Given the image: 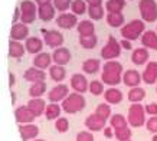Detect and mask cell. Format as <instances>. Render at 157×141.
Instances as JSON below:
<instances>
[{
  "label": "cell",
  "mask_w": 157,
  "mask_h": 141,
  "mask_svg": "<svg viewBox=\"0 0 157 141\" xmlns=\"http://www.w3.org/2000/svg\"><path fill=\"white\" fill-rule=\"evenodd\" d=\"M68 95H69V86L65 84H58L48 92V99L51 102H61Z\"/></svg>",
  "instance_id": "obj_9"
},
{
  "label": "cell",
  "mask_w": 157,
  "mask_h": 141,
  "mask_svg": "<svg viewBox=\"0 0 157 141\" xmlns=\"http://www.w3.org/2000/svg\"><path fill=\"white\" fill-rule=\"evenodd\" d=\"M151 141H157V134H154V135H153V138H151Z\"/></svg>",
  "instance_id": "obj_55"
},
{
  "label": "cell",
  "mask_w": 157,
  "mask_h": 141,
  "mask_svg": "<svg viewBox=\"0 0 157 141\" xmlns=\"http://www.w3.org/2000/svg\"><path fill=\"white\" fill-rule=\"evenodd\" d=\"M52 59H53V63L55 65H61V66H65L68 65L72 59V55H71V51L68 48H56L52 53Z\"/></svg>",
  "instance_id": "obj_12"
},
{
  "label": "cell",
  "mask_w": 157,
  "mask_h": 141,
  "mask_svg": "<svg viewBox=\"0 0 157 141\" xmlns=\"http://www.w3.org/2000/svg\"><path fill=\"white\" fill-rule=\"evenodd\" d=\"M143 82L147 85H154L157 82V62H147L146 69L141 74Z\"/></svg>",
  "instance_id": "obj_18"
},
{
  "label": "cell",
  "mask_w": 157,
  "mask_h": 141,
  "mask_svg": "<svg viewBox=\"0 0 157 141\" xmlns=\"http://www.w3.org/2000/svg\"><path fill=\"white\" fill-rule=\"evenodd\" d=\"M56 14V9L52 3H48V5H43V6H38V17L43 22H49L52 20Z\"/></svg>",
  "instance_id": "obj_23"
},
{
  "label": "cell",
  "mask_w": 157,
  "mask_h": 141,
  "mask_svg": "<svg viewBox=\"0 0 157 141\" xmlns=\"http://www.w3.org/2000/svg\"><path fill=\"white\" fill-rule=\"evenodd\" d=\"M32 141H46V140H42V138H38V140H32Z\"/></svg>",
  "instance_id": "obj_56"
},
{
  "label": "cell",
  "mask_w": 157,
  "mask_h": 141,
  "mask_svg": "<svg viewBox=\"0 0 157 141\" xmlns=\"http://www.w3.org/2000/svg\"><path fill=\"white\" fill-rule=\"evenodd\" d=\"M104 7L102 6H88V16L92 20H101L104 17Z\"/></svg>",
  "instance_id": "obj_41"
},
{
  "label": "cell",
  "mask_w": 157,
  "mask_h": 141,
  "mask_svg": "<svg viewBox=\"0 0 157 141\" xmlns=\"http://www.w3.org/2000/svg\"><path fill=\"white\" fill-rule=\"evenodd\" d=\"M71 12L76 16L84 14L86 12V2L85 0H74L71 5Z\"/></svg>",
  "instance_id": "obj_42"
},
{
  "label": "cell",
  "mask_w": 157,
  "mask_h": 141,
  "mask_svg": "<svg viewBox=\"0 0 157 141\" xmlns=\"http://www.w3.org/2000/svg\"><path fill=\"white\" fill-rule=\"evenodd\" d=\"M146 114H148V115H157V102H150V104H147L146 107Z\"/></svg>",
  "instance_id": "obj_47"
},
{
  "label": "cell",
  "mask_w": 157,
  "mask_h": 141,
  "mask_svg": "<svg viewBox=\"0 0 157 141\" xmlns=\"http://www.w3.org/2000/svg\"><path fill=\"white\" fill-rule=\"evenodd\" d=\"M85 127L88 131H92V132H95V131H102L107 125V120H104L102 117H100V115H97L95 112L94 114H91V115H88V117L85 118Z\"/></svg>",
  "instance_id": "obj_10"
},
{
  "label": "cell",
  "mask_w": 157,
  "mask_h": 141,
  "mask_svg": "<svg viewBox=\"0 0 157 141\" xmlns=\"http://www.w3.org/2000/svg\"><path fill=\"white\" fill-rule=\"evenodd\" d=\"M76 30L79 33V36H90V35H95V25L91 20H81L76 25Z\"/></svg>",
  "instance_id": "obj_28"
},
{
  "label": "cell",
  "mask_w": 157,
  "mask_h": 141,
  "mask_svg": "<svg viewBox=\"0 0 157 141\" xmlns=\"http://www.w3.org/2000/svg\"><path fill=\"white\" fill-rule=\"evenodd\" d=\"M128 125V121H127V117H124L121 114H114L109 118V127L115 128H121V127H127Z\"/></svg>",
  "instance_id": "obj_36"
},
{
  "label": "cell",
  "mask_w": 157,
  "mask_h": 141,
  "mask_svg": "<svg viewBox=\"0 0 157 141\" xmlns=\"http://www.w3.org/2000/svg\"><path fill=\"white\" fill-rule=\"evenodd\" d=\"M72 2H74V0H52L55 9H56L58 12H61V13H65L68 9H71Z\"/></svg>",
  "instance_id": "obj_43"
},
{
  "label": "cell",
  "mask_w": 157,
  "mask_h": 141,
  "mask_svg": "<svg viewBox=\"0 0 157 141\" xmlns=\"http://www.w3.org/2000/svg\"><path fill=\"white\" fill-rule=\"evenodd\" d=\"M10 94H12V104H13V105H16V92H13V91H12Z\"/></svg>",
  "instance_id": "obj_54"
},
{
  "label": "cell",
  "mask_w": 157,
  "mask_h": 141,
  "mask_svg": "<svg viewBox=\"0 0 157 141\" xmlns=\"http://www.w3.org/2000/svg\"><path fill=\"white\" fill-rule=\"evenodd\" d=\"M19 132H20V137H22V141L35 140L39 135V127L35 125L33 122H30V124H20Z\"/></svg>",
  "instance_id": "obj_16"
},
{
  "label": "cell",
  "mask_w": 157,
  "mask_h": 141,
  "mask_svg": "<svg viewBox=\"0 0 157 141\" xmlns=\"http://www.w3.org/2000/svg\"><path fill=\"white\" fill-rule=\"evenodd\" d=\"M156 32H157V29H156Z\"/></svg>",
  "instance_id": "obj_59"
},
{
  "label": "cell",
  "mask_w": 157,
  "mask_h": 141,
  "mask_svg": "<svg viewBox=\"0 0 157 141\" xmlns=\"http://www.w3.org/2000/svg\"><path fill=\"white\" fill-rule=\"evenodd\" d=\"M97 39L95 35H90V36H79V43L84 49H94L97 46Z\"/></svg>",
  "instance_id": "obj_39"
},
{
  "label": "cell",
  "mask_w": 157,
  "mask_h": 141,
  "mask_svg": "<svg viewBox=\"0 0 157 141\" xmlns=\"http://www.w3.org/2000/svg\"><path fill=\"white\" fill-rule=\"evenodd\" d=\"M46 94V82H35L32 84V86L29 88V95L30 98H42V95Z\"/></svg>",
  "instance_id": "obj_34"
},
{
  "label": "cell",
  "mask_w": 157,
  "mask_h": 141,
  "mask_svg": "<svg viewBox=\"0 0 157 141\" xmlns=\"http://www.w3.org/2000/svg\"><path fill=\"white\" fill-rule=\"evenodd\" d=\"M125 7V0H108L105 3V10L108 13H118Z\"/></svg>",
  "instance_id": "obj_35"
},
{
  "label": "cell",
  "mask_w": 157,
  "mask_h": 141,
  "mask_svg": "<svg viewBox=\"0 0 157 141\" xmlns=\"http://www.w3.org/2000/svg\"><path fill=\"white\" fill-rule=\"evenodd\" d=\"M49 76L51 79L55 81V82H62L67 76V70H65V66L61 65H52L49 68Z\"/></svg>",
  "instance_id": "obj_32"
},
{
  "label": "cell",
  "mask_w": 157,
  "mask_h": 141,
  "mask_svg": "<svg viewBox=\"0 0 157 141\" xmlns=\"http://www.w3.org/2000/svg\"><path fill=\"white\" fill-rule=\"evenodd\" d=\"M131 135H133V131L131 128L127 127H121V128H115L114 130V137L118 141H124V140H131Z\"/></svg>",
  "instance_id": "obj_38"
},
{
  "label": "cell",
  "mask_w": 157,
  "mask_h": 141,
  "mask_svg": "<svg viewBox=\"0 0 157 141\" xmlns=\"http://www.w3.org/2000/svg\"><path fill=\"white\" fill-rule=\"evenodd\" d=\"M23 78L28 81V82L35 84V82H42V81H45L46 74H45L43 69H39L36 66H32V68H28V69L25 70Z\"/></svg>",
  "instance_id": "obj_19"
},
{
  "label": "cell",
  "mask_w": 157,
  "mask_h": 141,
  "mask_svg": "<svg viewBox=\"0 0 157 141\" xmlns=\"http://www.w3.org/2000/svg\"><path fill=\"white\" fill-rule=\"evenodd\" d=\"M123 92L118 90V88H115V86H109L108 90L104 92V99L105 102L111 104V105H117L123 101Z\"/></svg>",
  "instance_id": "obj_24"
},
{
  "label": "cell",
  "mask_w": 157,
  "mask_h": 141,
  "mask_svg": "<svg viewBox=\"0 0 157 141\" xmlns=\"http://www.w3.org/2000/svg\"><path fill=\"white\" fill-rule=\"evenodd\" d=\"M29 36V28L25 23H14L10 29V39L12 40H26Z\"/></svg>",
  "instance_id": "obj_17"
},
{
  "label": "cell",
  "mask_w": 157,
  "mask_h": 141,
  "mask_svg": "<svg viewBox=\"0 0 157 141\" xmlns=\"http://www.w3.org/2000/svg\"><path fill=\"white\" fill-rule=\"evenodd\" d=\"M20 16H22V10H20V7H17L16 6V9H14V14H13V19H12V23H17V20L20 19Z\"/></svg>",
  "instance_id": "obj_48"
},
{
  "label": "cell",
  "mask_w": 157,
  "mask_h": 141,
  "mask_svg": "<svg viewBox=\"0 0 157 141\" xmlns=\"http://www.w3.org/2000/svg\"><path fill=\"white\" fill-rule=\"evenodd\" d=\"M69 85H71V88L74 90V92L84 94L90 88V81H86V76L84 74H74L71 76Z\"/></svg>",
  "instance_id": "obj_11"
},
{
  "label": "cell",
  "mask_w": 157,
  "mask_h": 141,
  "mask_svg": "<svg viewBox=\"0 0 157 141\" xmlns=\"http://www.w3.org/2000/svg\"><path fill=\"white\" fill-rule=\"evenodd\" d=\"M124 141H131V140H124Z\"/></svg>",
  "instance_id": "obj_57"
},
{
  "label": "cell",
  "mask_w": 157,
  "mask_h": 141,
  "mask_svg": "<svg viewBox=\"0 0 157 141\" xmlns=\"http://www.w3.org/2000/svg\"><path fill=\"white\" fill-rule=\"evenodd\" d=\"M61 111H62V105H59L58 102H51L49 105H46L45 117H46V120H49V121L58 120V118L61 117Z\"/></svg>",
  "instance_id": "obj_30"
},
{
  "label": "cell",
  "mask_w": 157,
  "mask_h": 141,
  "mask_svg": "<svg viewBox=\"0 0 157 141\" xmlns=\"http://www.w3.org/2000/svg\"><path fill=\"white\" fill-rule=\"evenodd\" d=\"M14 118L19 124H30L35 121L36 115L28 108V105H23V107H17L14 109Z\"/></svg>",
  "instance_id": "obj_14"
},
{
  "label": "cell",
  "mask_w": 157,
  "mask_h": 141,
  "mask_svg": "<svg viewBox=\"0 0 157 141\" xmlns=\"http://www.w3.org/2000/svg\"><path fill=\"white\" fill-rule=\"evenodd\" d=\"M20 10H22V16H20V20L22 23L25 25H30L33 23L36 17H38V7H36V3L32 2V0H23L20 3Z\"/></svg>",
  "instance_id": "obj_7"
},
{
  "label": "cell",
  "mask_w": 157,
  "mask_h": 141,
  "mask_svg": "<svg viewBox=\"0 0 157 141\" xmlns=\"http://www.w3.org/2000/svg\"><path fill=\"white\" fill-rule=\"evenodd\" d=\"M146 95H147V92H146L143 88L136 86V88H130L127 98H128V101L131 104H138V102H141V101L146 98Z\"/></svg>",
  "instance_id": "obj_31"
},
{
  "label": "cell",
  "mask_w": 157,
  "mask_h": 141,
  "mask_svg": "<svg viewBox=\"0 0 157 141\" xmlns=\"http://www.w3.org/2000/svg\"><path fill=\"white\" fill-rule=\"evenodd\" d=\"M148 59H150V53H148L147 48H136L133 51V55H131V62L134 65L141 66L144 63H147Z\"/></svg>",
  "instance_id": "obj_20"
},
{
  "label": "cell",
  "mask_w": 157,
  "mask_h": 141,
  "mask_svg": "<svg viewBox=\"0 0 157 141\" xmlns=\"http://www.w3.org/2000/svg\"><path fill=\"white\" fill-rule=\"evenodd\" d=\"M121 55V45L114 36H109L104 48L101 49V58L107 61H114Z\"/></svg>",
  "instance_id": "obj_6"
},
{
  "label": "cell",
  "mask_w": 157,
  "mask_h": 141,
  "mask_svg": "<svg viewBox=\"0 0 157 141\" xmlns=\"http://www.w3.org/2000/svg\"><path fill=\"white\" fill-rule=\"evenodd\" d=\"M124 14L121 12L118 13H107V23L111 28H123L124 26Z\"/></svg>",
  "instance_id": "obj_33"
},
{
  "label": "cell",
  "mask_w": 157,
  "mask_h": 141,
  "mask_svg": "<svg viewBox=\"0 0 157 141\" xmlns=\"http://www.w3.org/2000/svg\"><path fill=\"white\" fill-rule=\"evenodd\" d=\"M43 42L49 48H61L63 45V35L59 30H43Z\"/></svg>",
  "instance_id": "obj_8"
},
{
  "label": "cell",
  "mask_w": 157,
  "mask_h": 141,
  "mask_svg": "<svg viewBox=\"0 0 157 141\" xmlns=\"http://www.w3.org/2000/svg\"><path fill=\"white\" fill-rule=\"evenodd\" d=\"M113 130H114L113 127H111V128H109V127H105L104 130H102V131H104V135L107 137V138H111V137L114 135V131H113Z\"/></svg>",
  "instance_id": "obj_50"
},
{
  "label": "cell",
  "mask_w": 157,
  "mask_h": 141,
  "mask_svg": "<svg viewBox=\"0 0 157 141\" xmlns=\"http://www.w3.org/2000/svg\"><path fill=\"white\" fill-rule=\"evenodd\" d=\"M62 109L63 112L67 114H76L81 112L82 109L85 108L86 105V99L85 97L79 92H74V94H69L67 98L62 101Z\"/></svg>",
  "instance_id": "obj_2"
},
{
  "label": "cell",
  "mask_w": 157,
  "mask_h": 141,
  "mask_svg": "<svg viewBox=\"0 0 157 141\" xmlns=\"http://www.w3.org/2000/svg\"><path fill=\"white\" fill-rule=\"evenodd\" d=\"M55 128H56L58 132L63 134L69 130V121L65 117H59L58 120H55Z\"/></svg>",
  "instance_id": "obj_44"
},
{
  "label": "cell",
  "mask_w": 157,
  "mask_h": 141,
  "mask_svg": "<svg viewBox=\"0 0 157 141\" xmlns=\"http://www.w3.org/2000/svg\"><path fill=\"white\" fill-rule=\"evenodd\" d=\"M138 12L146 23H154L157 20V3L156 0H140Z\"/></svg>",
  "instance_id": "obj_5"
},
{
  "label": "cell",
  "mask_w": 157,
  "mask_h": 141,
  "mask_svg": "<svg viewBox=\"0 0 157 141\" xmlns=\"http://www.w3.org/2000/svg\"><path fill=\"white\" fill-rule=\"evenodd\" d=\"M33 2L38 6H43V5H48V3H52V0H33Z\"/></svg>",
  "instance_id": "obj_53"
},
{
  "label": "cell",
  "mask_w": 157,
  "mask_h": 141,
  "mask_svg": "<svg viewBox=\"0 0 157 141\" xmlns=\"http://www.w3.org/2000/svg\"><path fill=\"white\" fill-rule=\"evenodd\" d=\"M26 105L36 117H40L42 114H45V109H46V102L43 98H30Z\"/></svg>",
  "instance_id": "obj_25"
},
{
  "label": "cell",
  "mask_w": 157,
  "mask_h": 141,
  "mask_svg": "<svg viewBox=\"0 0 157 141\" xmlns=\"http://www.w3.org/2000/svg\"><path fill=\"white\" fill-rule=\"evenodd\" d=\"M95 114L97 115H100V117H102L104 120L111 118L113 112H111V107H109V104L108 102L98 104V105H97V108H95Z\"/></svg>",
  "instance_id": "obj_40"
},
{
  "label": "cell",
  "mask_w": 157,
  "mask_h": 141,
  "mask_svg": "<svg viewBox=\"0 0 157 141\" xmlns=\"http://www.w3.org/2000/svg\"><path fill=\"white\" fill-rule=\"evenodd\" d=\"M88 6H102V0H85Z\"/></svg>",
  "instance_id": "obj_51"
},
{
  "label": "cell",
  "mask_w": 157,
  "mask_h": 141,
  "mask_svg": "<svg viewBox=\"0 0 157 141\" xmlns=\"http://www.w3.org/2000/svg\"><path fill=\"white\" fill-rule=\"evenodd\" d=\"M146 22L143 19H133L127 25L121 28V36L123 39H128L131 42L137 40L144 32H146Z\"/></svg>",
  "instance_id": "obj_3"
},
{
  "label": "cell",
  "mask_w": 157,
  "mask_h": 141,
  "mask_svg": "<svg viewBox=\"0 0 157 141\" xmlns=\"http://www.w3.org/2000/svg\"><path fill=\"white\" fill-rule=\"evenodd\" d=\"M100 68H101V62L100 59H95V58H90V59L84 61V63H82V70L85 74H88V75L97 74L100 70Z\"/></svg>",
  "instance_id": "obj_29"
},
{
  "label": "cell",
  "mask_w": 157,
  "mask_h": 141,
  "mask_svg": "<svg viewBox=\"0 0 157 141\" xmlns=\"http://www.w3.org/2000/svg\"><path fill=\"white\" fill-rule=\"evenodd\" d=\"M53 62L52 56H51V53L48 52H40L38 55H35V59H33V66L39 68V69H49L51 68V63Z\"/></svg>",
  "instance_id": "obj_21"
},
{
  "label": "cell",
  "mask_w": 157,
  "mask_h": 141,
  "mask_svg": "<svg viewBox=\"0 0 157 141\" xmlns=\"http://www.w3.org/2000/svg\"><path fill=\"white\" fill-rule=\"evenodd\" d=\"M120 45H121V48H123V49H125V51H130V49L133 48V45H131V40H128V39H121Z\"/></svg>",
  "instance_id": "obj_49"
},
{
  "label": "cell",
  "mask_w": 157,
  "mask_h": 141,
  "mask_svg": "<svg viewBox=\"0 0 157 141\" xmlns=\"http://www.w3.org/2000/svg\"><path fill=\"white\" fill-rule=\"evenodd\" d=\"M156 92H157V88H156Z\"/></svg>",
  "instance_id": "obj_58"
},
{
  "label": "cell",
  "mask_w": 157,
  "mask_h": 141,
  "mask_svg": "<svg viewBox=\"0 0 157 141\" xmlns=\"http://www.w3.org/2000/svg\"><path fill=\"white\" fill-rule=\"evenodd\" d=\"M78 19H76V14L74 13H61L56 17V25L61 29H65V30H69V29H74L75 25H78Z\"/></svg>",
  "instance_id": "obj_15"
},
{
  "label": "cell",
  "mask_w": 157,
  "mask_h": 141,
  "mask_svg": "<svg viewBox=\"0 0 157 141\" xmlns=\"http://www.w3.org/2000/svg\"><path fill=\"white\" fill-rule=\"evenodd\" d=\"M121 74H123V65L118 61H107L102 66L101 81L108 86H117L121 84Z\"/></svg>",
  "instance_id": "obj_1"
},
{
  "label": "cell",
  "mask_w": 157,
  "mask_h": 141,
  "mask_svg": "<svg viewBox=\"0 0 157 141\" xmlns=\"http://www.w3.org/2000/svg\"><path fill=\"white\" fill-rule=\"evenodd\" d=\"M141 43L147 49L157 51V32L156 30H146L141 35Z\"/></svg>",
  "instance_id": "obj_27"
},
{
  "label": "cell",
  "mask_w": 157,
  "mask_h": 141,
  "mask_svg": "<svg viewBox=\"0 0 157 141\" xmlns=\"http://www.w3.org/2000/svg\"><path fill=\"white\" fill-rule=\"evenodd\" d=\"M141 81H143V76L136 69H127L123 74V82H124V85L128 86V88H136V86H138V85L141 84Z\"/></svg>",
  "instance_id": "obj_13"
},
{
  "label": "cell",
  "mask_w": 157,
  "mask_h": 141,
  "mask_svg": "<svg viewBox=\"0 0 157 141\" xmlns=\"http://www.w3.org/2000/svg\"><path fill=\"white\" fill-rule=\"evenodd\" d=\"M76 141H95L92 131H79L76 134Z\"/></svg>",
  "instance_id": "obj_46"
},
{
  "label": "cell",
  "mask_w": 157,
  "mask_h": 141,
  "mask_svg": "<svg viewBox=\"0 0 157 141\" xmlns=\"http://www.w3.org/2000/svg\"><path fill=\"white\" fill-rule=\"evenodd\" d=\"M25 52H26V48H25L23 43H20L19 40H12L10 39V42H9V56L10 58L19 61L20 58H23Z\"/></svg>",
  "instance_id": "obj_26"
},
{
  "label": "cell",
  "mask_w": 157,
  "mask_h": 141,
  "mask_svg": "<svg viewBox=\"0 0 157 141\" xmlns=\"http://www.w3.org/2000/svg\"><path fill=\"white\" fill-rule=\"evenodd\" d=\"M43 40H40L39 38H36V36H30V38H28L26 40H25V48H26V52H29V53H33V55H38V53H40L43 49Z\"/></svg>",
  "instance_id": "obj_22"
},
{
  "label": "cell",
  "mask_w": 157,
  "mask_h": 141,
  "mask_svg": "<svg viewBox=\"0 0 157 141\" xmlns=\"http://www.w3.org/2000/svg\"><path fill=\"white\" fill-rule=\"evenodd\" d=\"M127 121L128 125L133 128H140L146 124V108L141 104H131L128 107V112H127Z\"/></svg>",
  "instance_id": "obj_4"
},
{
  "label": "cell",
  "mask_w": 157,
  "mask_h": 141,
  "mask_svg": "<svg viewBox=\"0 0 157 141\" xmlns=\"http://www.w3.org/2000/svg\"><path fill=\"white\" fill-rule=\"evenodd\" d=\"M14 84H16V76H14L13 72H9V85H10V88L14 86Z\"/></svg>",
  "instance_id": "obj_52"
},
{
  "label": "cell",
  "mask_w": 157,
  "mask_h": 141,
  "mask_svg": "<svg viewBox=\"0 0 157 141\" xmlns=\"http://www.w3.org/2000/svg\"><path fill=\"white\" fill-rule=\"evenodd\" d=\"M88 91H90L92 95H95V97H98V95H104V92H105L104 82H102V81H98V79L90 81V88H88Z\"/></svg>",
  "instance_id": "obj_37"
},
{
  "label": "cell",
  "mask_w": 157,
  "mask_h": 141,
  "mask_svg": "<svg viewBox=\"0 0 157 141\" xmlns=\"http://www.w3.org/2000/svg\"><path fill=\"white\" fill-rule=\"evenodd\" d=\"M146 128L151 134H157V115H153L146 121Z\"/></svg>",
  "instance_id": "obj_45"
}]
</instances>
